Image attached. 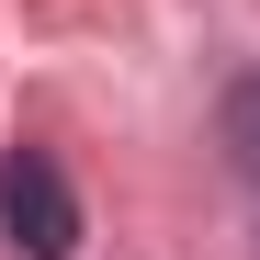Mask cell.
<instances>
[{
    "label": "cell",
    "mask_w": 260,
    "mask_h": 260,
    "mask_svg": "<svg viewBox=\"0 0 260 260\" xmlns=\"http://www.w3.org/2000/svg\"><path fill=\"white\" fill-rule=\"evenodd\" d=\"M0 226H12L23 260H68L79 249V192H68V170L46 147H12V158H0Z\"/></svg>",
    "instance_id": "6da1fadb"
},
{
    "label": "cell",
    "mask_w": 260,
    "mask_h": 260,
    "mask_svg": "<svg viewBox=\"0 0 260 260\" xmlns=\"http://www.w3.org/2000/svg\"><path fill=\"white\" fill-rule=\"evenodd\" d=\"M226 158L260 181V79H238V91H226Z\"/></svg>",
    "instance_id": "7a4b0ae2"
}]
</instances>
